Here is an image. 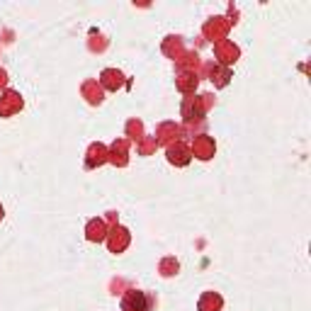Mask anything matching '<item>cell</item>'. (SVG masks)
Returning a JSON list of instances; mask_svg holds the SVG:
<instances>
[{"label": "cell", "mask_w": 311, "mask_h": 311, "mask_svg": "<svg viewBox=\"0 0 311 311\" xmlns=\"http://www.w3.org/2000/svg\"><path fill=\"white\" fill-rule=\"evenodd\" d=\"M102 221H92L90 226H88V238L90 241H102L105 238V233H102Z\"/></svg>", "instance_id": "1"}]
</instances>
